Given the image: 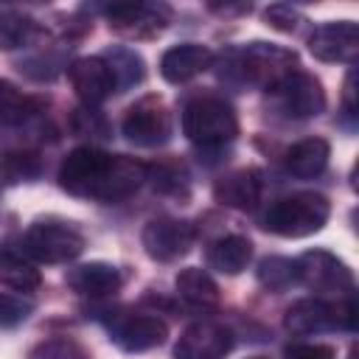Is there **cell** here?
<instances>
[{
	"mask_svg": "<svg viewBox=\"0 0 359 359\" xmlns=\"http://www.w3.org/2000/svg\"><path fill=\"white\" fill-rule=\"evenodd\" d=\"M309 50L320 62H353L359 50V25L353 20L317 25L309 36Z\"/></svg>",
	"mask_w": 359,
	"mask_h": 359,
	"instance_id": "14",
	"label": "cell"
},
{
	"mask_svg": "<svg viewBox=\"0 0 359 359\" xmlns=\"http://www.w3.org/2000/svg\"><path fill=\"white\" fill-rule=\"evenodd\" d=\"M146 177L149 168L135 157L109 154L95 146L73 149L59 165V185L67 194L98 202H121L132 196Z\"/></svg>",
	"mask_w": 359,
	"mask_h": 359,
	"instance_id": "1",
	"label": "cell"
},
{
	"mask_svg": "<svg viewBox=\"0 0 359 359\" xmlns=\"http://www.w3.org/2000/svg\"><path fill=\"white\" fill-rule=\"evenodd\" d=\"M67 79H70L76 95L87 107H95V104L107 101L118 90L115 76H112V67L107 65L104 56H81V59H76L67 67Z\"/></svg>",
	"mask_w": 359,
	"mask_h": 359,
	"instance_id": "15",
	"label": "cell"
},
{
	"mask_svg": "<svg viewBox=\"0 0 359 359\" xmlns=\"http://www.w3.org/2000/svg\"><path fill=\"white\" fill-rule=\"evenodd\" d=\"M0 283H6L14 292H36L42 286V275L20 255L0 252Z\"/></svg>",
	"mask_w": 359,
	"mask_h": 359,
	"instance_id": "24",
	"label": "cell"
},
{
	"mask_svg": "<svg viewBox=\"0 0 359 359\" xmlns=\"http://www.w3.org/2000/svg\"><path fill=\"white\" fill-rule=\"evenodd\" d=\"M34 36H36V22L28 14H20V11H3L0 14V48L3 50L22 48Z\"/></svg>",
	"mask_w": 359,
	"mask_h": 359,
	"instance_id": "25",
	"label": "cell"
},
{
	"mask_svg": "<svg viewBox=\"0 0 359 359\" xmlns=\"http://www.w3.org/2000/svg\"><path fill=\"white\" fill-rule=\"evenodd\" d=\"M258 283L266 286L269 292H283L292 283H297V269L294 261L280 258V255H269L258 264Z\"/></svg>",
	"mask_w": 359,
	"mask_h": 359,
	"instance_id": "26",
	"label": "cell"
},
{
	"mask_svg": "<svg viewBox=\"0 0 359 359\" xmlns=\"http://www.w3.org/2000/svg\"><path fill=\"white\" fill-rule=\"evenodd\" d=\"M84 250V236L59 219H39L22 233V252L39 264H65L79 258Z\"/></svg>",
	"mask_w": 359,
	"mask_h": 359,
	"instance_id": "4",
	"label": "cell"
},
{
	"mask_svg": "<svg viewBox=\"0 0 359 359\" xmlns=\"http://www.w3.org/2000/svg\"><path fill=\"white\" fill-rule=\"evenodd\" d=\"M283 359H337V351L320 342H294L283 351Z\"/></svg>",
	"mask_w": 359,
	"mask_h": 359,
	"instance_id": "31",
	"label": "cell"
},
{
	"mask_svg": "<svg viewBox=\"0 0 359 359\" xmlns=\"http://www.w3.org/2000/svg\"><path fill=\"white\" fill-rule=\"evenodd\" d=\"M174 283H177L180 297L185 303H191L194 309H213L219 303V286H216V280L205 269H199V266L182 269Z\"/></svg>",
	"mask_w": 359,
	"mask_h": 359,
	"instance_id": "21",
	"label": "cell"
},
{
	"mask_svg": "<svg viewBox=\"0 0 359 359\" xmlns=\"http://www.w3.org/2000/svg\"><path fill=\"white\" fill-rule=\"evenodd\" d=\"M42 107H45L42 98L28 95V93L17 90L11 81H3V79H0V126L25 123L28 118L39 115Z\"/></svg>",
	"mask_w": 359,
	"mask_h": 359,
	"instance_id": "22",
	"label": "cell"
},
{
	"mask_svg": "<svg viewBox=\"0 0 359 359\" xmlns=\"http://www.w3.org/2000/svg\"><path fill=\"white\" fill-rule=\"evenodd\" d=\"M107 65L112 67V76H115V84L118 87H132L143 79V59L129 50V48H112L104 53Z\"/></svg>",
	"mask_w": 359,
	"mask_h": 359,
	"instance_id": "27",
	"label": "cell"
},
{
	"mask_svg": "<svg viewBox=\"0 0 359 359\" xmlns=\"http://www.w3.org/2000/svg\"><path fill=\"white\" fill-rule=\"evenodd\" d=\"M109 28L126 39H154L171 20L165 6L149 3H115L107 8Z\"/></svg>",
	"mask_w": 359,
	"mask_h": 359,
	"instance_id": "11",
	"label": "cell"
},
{
	"mask_svg": "<svg viewBox=\"0 0 359 359\" xmlns=\"http://www.w3.org/2000/svg\"><path fill=\"white\" fill-rule=\"evenodd\" d=\"M252 258V241L247 236H222L208 247V266L224 275H238Z\"/></svg>",
	"mask_w": 359,
	"mask_h": 359,
	"instance_id": "19",
	"label": "cell"
},
{
	"mask_svg": "<svg viewBox=\"0 0 359 359\" xmlns=\"http://www.w3.org/2000/svg\"><path fill=\"white\" fill-rule=\"evenodd\" d=\"M121 129L135 146L154 149V146H163L171 137V115H168V109L160 98L146 95V98H140L137 104H132L126 109Z\"/></svg>",
	"mask_w": 359,
	"mask_h": 359,
	"instance_id": "7",
	"label": "cell"
},
{
	"mask_svg": "<svg viewBox=\"0 0 359 359\" xmlns=\"http://www.w3.org/2000/svg\"><path fill=\"white\" fill-rule=\"evenodd\" d=\"M196 238V230L191 222H182V219H171V216H160V219H151L146 222L143 233H140V241H143V250L149 258L160 261V264H168V261H177L182 258L191 244Z\"/></svg>",
	"mask_w": 359,
	"mask_h": 359,
	"instance_id": "9",
	"label": "cell"
},
{
	"mask_svg": "<svg viewBox=\"0 0 359 359\" xmlns=\"http://www.w3.org/2000/svg\"><path fill=\"white\" fill-rule=\"evenodd\" d=\"M269 93L278 98L280 109L292 118H314L325 109V90L320 79H314L306 70L286 73L278 84L269 87Z\"/></svg>",
	"mask_w": 359,
	"mask_h": 359,
	"instance_id": "8",
	"label": "cell"
},
{
	"mask_svg": "<svg viewBox=\"0 0 359 359\" xmlns=\"http://www.w3.org/2000/svg\"><path fill=\"white\" fill-rule=\"evenodd\" d=\"M328 213H331V205L323 194L300 191L272 202L269 210L264 213V227L283 238H303L317 233L328 222Z\"/></svg>",
	"mask_w": 359,
	"mask_h": 359,
	"instance_id": "3",
	"label": "cell"
},
{
	"mask_svg": "<svg viewBox=\"0 0 359 359\" xmlns=\"http://www.w3.org/2000/svg\"><path fill=\"white\" fill-rule=\"evenodd\" d=\"M213 196L224 208L252 210L261 202V174L255 168H238L216 180Z\"/></svg>",
	"mask_w": 359,
	"mask_h": 359,
	"instance_id": "17",
	"label": "cell"
},
{
	"mask_svg": "<svg viewBox=\"0 0 359 359\" xmlns=\"http://www.w3.org/2000/svg\"><path fill=\"white\" fill-rule=\"evenodd\" d=\"M213 62V50L208 45H196V42H182L174 45L163 53L160 59V73L165 81L171 84H182L194 76H199L202 70H208Z\"/></svg>",
	"mask_w": 359,
	"mask_h": 359,
	"instance_id": "16",
	"label": "cell"
},
{
	"mask_svg": "<svg viewBox=\"0 0 359 359\" xmlns=\"http://www.w3.org/2000/svg\"><path fill=\"white\" fill-rule=\"evenodd\" d=\"M109 334H112L109 339L118 348L129 353H140L163 345L168 337V328L154 314H118L115 323H109Z\"/></svg>",
	"mask_w": 359,
	"mask_h": 359,
	"instance_id": "12",
	"label": "cell"
},
{
	"mask_svg": "<svg viewBox=\"0 0 359 359\" xmlns=\"http://www.w3.org/2000/svg\"><path fill=\"white\" fill-rule=\"evenodd\" d=\"M28 314H31V306H28V303H22V300L14 297V294L0 292V328L20 325Z\"/></svg>",
	"mask_w": 359,
	"mask_h": 359,
	"instance_id": "30",
	"label": "cell"
},
{
	"mask_svg": "<svg viewBox=\"0 0 359 359\" xmlns=\"http://www.w3.org/2000/svg\"><path fill=\"white\" fill-rule=\"evenodd\" d=\"M182 132L202 149H219L238 135V118L224 98L196 95L182 109Z\"/></svg>",
	"mask_w": 359,
	"mask_h": 359,
	"instance_id": "2",
	"label": "cell"
},
{
	"mask_svg": "<svg viewBox=\"0 0 359 359\" xmlns=\"http://www.w3.org/2000/svg\"><path fill=\"white\" fill-rule=\"evenodd\" d=\"M70 129L76 135H104V118L95 112V109H73V118H70Z\"/></svg>",
	"mask_w": 359,
	"mask_h": 359,
	"instance_id": "32",
	"label": "cell"
},
{
	"mask_svg": "<svg viewBox=\"0 0 359 359\" xmlns=\"http://www.w3.org/2000/svg\"><path fill=\"white\" fill-rule=\"evenodd\" d=\"M230 348V328H224L222 323H194L180 334L174 345V359H224Z\"/></svg>",
	"mask_w": 359,
	"mask_h": 359,
	"instance_id": "13",
	"label": "cell"
},
{
	"mask_svg": "<svg viewBox=\"0 0 359 359\" xmlns=\"http://www.w3.org/2000/svg\"><path fill=\"white\" fill-rule=\"evenodd\" d=\"M294 62H297L294 50L272 45V42H250L233 53V70H236L238 81L264 84L266 90L272 84H278L286 73H292Z\"/></svg>",
	"mask_w": 359,
	"mask_h": 359,
	"instance_id": "5",
	"label": "cell"
},
{
	"mask_svg": "<svg viewBox=\"0 0 359 359\" xmlns=\"http://www.w3.org/2000/svg\"><path fill=\"white\" fill-rule=\"evenodd\" d=\"M65 283L84 297H104L118 292L121 286V272L107 264V261H90V264H79L73 269L65 272Z\"/></svg>",
	"mask_w": 359,
	"mask_h": 359,
	"instance_id": "18",
	"label": "cell"
},
{
	"mask_svg": "<svg viewBox=\"0 0 359 359\" xmlns=\"http://www.w3.org/2000/svg\"><path fill=\"white\" fill-rule=\"evenodd\" d=\"M252 359H264V356H252Z\"/></svg>",
	"mask_w": 359,
	"mask_h": 359,
	"instance_id": "33",
	"label": "cell"
},
{
	"mask_svg": "<svg viewBox=\"0 0 359 359\" xmlns=\"http://www.w3.org/2000/svg\"><path fill=\"white\" fill-rule=\"evenodd\" d=\"M328 157H331L328 140H323V137H306V140L294 143L286 151V171L294 174V177H300V180H309V177H317L328 165Z\"/></svg>",
	"mask_w": 359,
	"mask_h": 359,
	"instance_id": "20",
	"label": "cell"
},
{
	"mask_svg": "<svg viewBox=\"0 0 359 359\" xmlns=\"http://www.w3.org/2000/svg\"><path fill=\"white\" fill-rule=\"evenodd\" d=\"M42 174V157L31 149H14L0 154V182L6 185H20L31 182Z\"/></svg>",
	"mask_w": 359,
	"mask_h": 359,
	"instance_id": "23",
	"label": "cell"
},
{
	"mask_svg": "<svg viewBox=\"0 0 359 359\" xmlns=\"http://www.w3.org/2000/svg\"><path fill=\"white\" fill-rule=\"evenodd\" d=\"M356 323V306L351 297H345L342 303H325L317 297H306L297 300L286 309L283 325L292 334H320L328 328H353Z\"/></svg>",
	"mask_w": 359,
	"mask_h": 359,
	"instance_id": "6",
	"label": "cell"
},
{
	"mask_svg": "<svg viewBox=\"0 0 359 359\" xmlns=\"http://www.w3.org/2000/svg\"><path fill=\"white\" fill-rule=\"evenodd\" d=\"M297 283L314 289V292H337L348 294L353 292V275L351 269L325 250H309L294 261Z\"/></svg>",
	"mask_w": 359,
	"mask_h": 359,
	"instance_id": "10",
	"label": "cell"
},
{
	"mask_svg": "<svg viewBox=\"0 0 359 359\" xmlns=\"http://www.w3.org/2000/svg\"><path fill=\"white\" fill-rule=\"evenodd\" d=\"M28 359H90V353L70 337H50L28 351Z\"/></svg>",
	"mask_w": 359,
	"mask_h": 359,
	"instance_id": "28",
	"label": "cell"
},
{
	"mask_svg": "<svg viewBox=\"0 0 359 359\" xmlns=\"http://www.w3.org/2000/svg\"><path fill=\"white\" fill-rule=\"evenodd\" d=\"M264 20H266V25H272L275 31H283V34H292L300 28V22H306V17L286 3H272L264 11Z\"/></svg>",
	"mask_w": 359,
	"mask_h": 359,
	"instance_id": "29",
	"label": "cell"
}]
</instances>
